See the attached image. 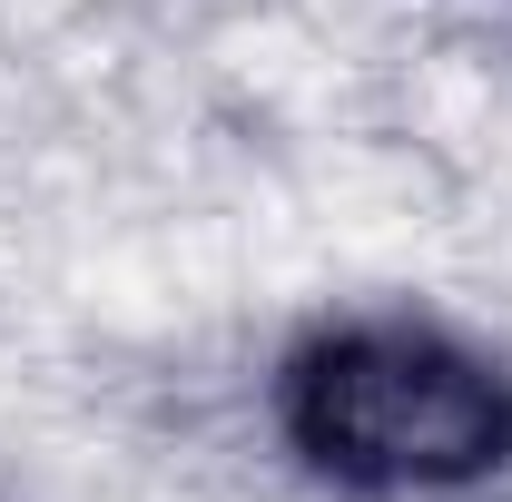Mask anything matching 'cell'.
I'll list each match as a JSON object with an SVG mask.
<instances>
[{
    "mask_svg": "<svg viewBox=\"0 0 512 502\" xmlns=\"http://www.w3.org/2000/svg\"><path fill=\"white\" fill-rule=\"evenodd\" d=\"M296 443L375 493H444L512 453V384L424 325H365L306 355Z\"/></svg>",
    "mask_w": 512,
    "mask_h": 502,
    "instance_id": "1",
    "label": "cell"
}]
</instances>
